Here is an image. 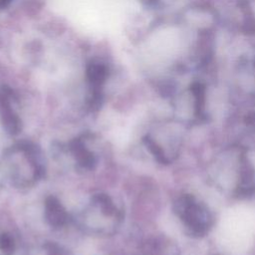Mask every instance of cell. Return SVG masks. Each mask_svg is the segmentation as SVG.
<instances>
[{"label":"cell","mask_w":255,"mask_h":255,"mask_svg":"<svg viewBox=\"0 0 255 255\" xmlns=\"http://www.w3.org/2000/svg\"><path fill=\"white\" fill-rule=\"evenodd\" d=\"M244 123H245V125L247 127V129H249L252 132H255V113L248 114L245 117Z\"/></svg>","instance_id":"ba28073f"},{"label":"cell","mask_w":255,"mask_h":255,"mask_svg":"<svg viewBox=\"0 0 255 255\" xmlns=\"http://www.w3.org/2000/svg\"><path fill=\"white\" fill-rule=\"evenodd\" d=\"M3 162L11 183L20 188L33 186L46 173V164L41 148L29 140H21L7 147Z\"/></svg>","instance_id":"6da1fadb"},{"label":"cell","mask_w":255,"mask_h":255,"mask_svg":"<svg viewBox=\"0 0 255 255\" xmlns=\"http://www.w3.org/2000/svg\"><path fill=\"white\" fill-rule=\"evenodd\" d=\"M15 97L6 87L0 88V124L9 135H17L22 130V120L14 107Z\"/></svg>","instance_id":"277c9868"},{"label":"cell","mask_w":255,"mask_h":255,"mask_svg":"<svg viewBox=\"0 0 255 255\" xmlns=\"http://www.w3.org/2000/svg\"><path fill=\"white\" fill-rule=\"evenodd\" d=\"M66 150L73 158L74 163L81 170H93L98 163L97 155L94 150L89 147L87 136L84 134L71 139L67 143Z\"/></svg>","instance_id":"5b68a950"},{"label":"cell","mask_w":255,"mask_h":255,"mask_svg":"<svg viewBox=\"0 0 255 255\" xmlns=\"http://www.w3.org/2000/svg\"><path fill=\"white\" fill-rule=\"evenodd\" d=\"M173 211L189 235L203 237L211 230L214 217L209 207L192 194H182L173 202Z\"/></svg>","instance_id":"3957f363"},{"label":"cell","mask_w":255,"mask_h":255,"mask_svg":"<svg viewBox=\"0 0 255 255\" xmlns=\"http://www.w3.org/2000/svg\"><path fill=\"white\" fill-rule=\"evenodd\" d=\"M44 219L54 229H60L68 223V212L62 202L54 195H49L45 198Z\"/></svg>","instance_id":"8992f818"},{"label":"cell","mask_w":255,"mask_h":255,"mask_svg":"<svg viewBox=\"0 0 255 255\" xmlns=\"http://www.w3.org/2000/svg\"><path fill=\"white\" fill-rule=\"evenodd\" d=\"M215 255H222V254H215Z\"/></svg>","instance_id":"9c48e42d"},{"label":"cell","mask_w":255,"mask_h":255,"mask_svg":"<svg viewBox=\"0 0 255 255\" xmlns=\"http://www.w3.org/2000/svg\"><path fill=\"white\" fill-rule=\"evenodd\" d=\"M122 219V213L113 198L106 193L94 194L84 209L80 222L92 233H114Z\"/></svg>","instance_id":"7a4b0ae2"},{"label":"cell","mask_w":255,"mask_h":255,"mask_svg":"<svg viewBox=\"0 0 255 255\" xmlns=\"http://www.w3.org/2000/svg\"><path fill=\"white\" fill-rule=\"evenodd\" d=\"M16 248V242L10 232L0 233V252L3 255H12Z\"/></svg>","instance_id":"52a82bcc"}]
</instances>
